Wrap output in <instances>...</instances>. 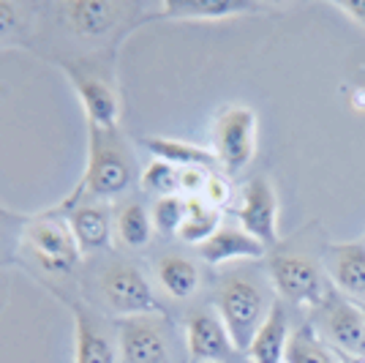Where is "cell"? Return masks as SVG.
Wrapping results in <instances>:
<instances>
[{"instance_id":"25","label":"cell","mask_w":365,"mask_h":363,"mask_svg":"<svg viewBox=\"0 0 365 363\" xmlns=\"http://www.w3.org/2000/svg\"><path fill=\"white\" fill-rule=\"evenodd\" d=\"M153 229H158L161 235H178L185 219V197L172 194V197H158L150 211Z\"/></svg>"},{"instance_id":"19","label":"cell","mask_w":365,"mask_h":363,"mask_svg":"<svg viewBox=\"0 0 365 363\" xmlns=\"http://www.w3.org/2000/svg\"><path fill=\"white\" fill-rule=\"evenodd\" d=\"M120 6L107 3V0H76L68 6V22L82 39H96L118 22Z\"/></svg>"},{"instance_id":"16","label":"cell","mask_w":365,"mask_h":363,"mask_svg":"<svg viewBox=\"0 0 365 363\" xmlns=\"http://www.w3.org/2000/svg\"><path fill=\"white\" fill-rule=\"evenodd\" d=\"M68 224H71V232H74L82 254L109 246L112 222H109L107 205H101V202H85V205H79V208H74V211L68 213Z\"/></svg>"},{"instance_id":"4","label":"cell","mask_w":365,"mask_h":363,"mask_svg":"<svg viewBox=\"0 0 365 363\" xmlns=\"http://www.w3.org/2000/svg\"><path fill=\"white\" fill-rule=\"evenodd\" d=\"M213 145L218 164L229 175L243 172L257 153V112L243 104L221 109L213 126Z\"/></svg>"},{"instance_id":"20","label":"cell","mask_w":365,"mask_h":363,"mask_svg":"<svg viewBox=\"0 0 365 363\" xmlns=\"http://www.w3.org/2000/svg\"><path fill=\"white\" fill-rule=\"evenodd\" d=\"M218 229H221V208H213L202 197L185 199V219H182V227L178 232L182 241L202 246L207 238H213Z\"/></svg>"},{"instance_id":"5","label":"cell","mask_w":365,"mask_h":363,"mask_svg":"<svg viewBox=\"0 0 365 363\" xmlns=\"http://www.w3.org/2000/svg\"><path fill=\"white\" fill-rule=\"evenodd\" d=\"M270 279H273L275 289L297 306L319 309L333 298L319 265L303 254H284V252L273 254L270 257Z\"/></svg>"},{"instance_id":"18","label":"cell","mask_w":365,"mask_h":363,"mask_svg":"<svg viewBox=\"0 0 365 363\" xmlns=\"http://www.w3.org/2000/svg\"><path fill=\"white\" fill-rule=\"evenodd\" d=\"M145 148L150 151L153 159L158 161H167V164L185 169V166H202V169H210L218 164V156L215 151H207L202 145L194 142H185V139H172V136H145Z\"/></svg>"},{"instance_id":"28","label":"cell","mask_w":365,"mask_h":363,"mask_svg":"<svg viewBox=\"0 0 365 363\" xmlns=\"http://www.w3.org/2000/svg\"><path fill=\"white\" fill-rule=\"evenodd\" d=\"M14 28H16V6L14 3L0 0V39L9 36Z\"/></svg>"},{"instance_id":"27","label":"cell","mask_w":365,"mask_h":363,"mask_svg":"<svg viewBox=\"0 0 365 363\" xmlns=\"http://www.w3.org/2000/svg\"><path fill=\"white\" fill-rule=\"evenodd\" d=\"M207 175H210V169H202V166H185V169H180V197H202Z\"/></svg>"},{"instance_id":"3","label":"cell","mask_w":365,"mask_h":363,"mask_svg":"<svg viewBox=\"0 0 365 363\" xmlns=\"http://www.w3.org/2000/svg\"><path fill=\"white\" fill-rule=\"evenodd\" d=\"M25 246L44 271L68 273L82 259V249L76 243L68 219L58 211L41 213L25 224Z\"/></svg>"},{"instance_id":"14","label":"cell","mask_w":365,"mask_h":363,"mask_svg":"<svg viewBox=\"0 0 365 363\" xmlns=\"http://www.w3.org/2000/svg\"><path fill=\"white\" fill-rule=\"evenodd\" d=\"M74 339H76V355L74 363H118V352L104 328L91 317L85 306L74 303Z\"/></svg>"},{"instance_id":"23","label":"cell","mask_w":365,"mask_h":363,"mask_svg":"<svg viewBox=\"0 0 365 363\" xmlns=\"http://www.w3.org/2000/svg\"><path fill=\"white\" fill-rule=\"evenodd\" d=\"M118 235L128 249H142L153 235V219L142 205H125L118 216Z\"/></svg>"},{"instance_id":"29","label":"cell","mask_w":365,"mask_h":363,"mask_svg":"<svg viewBox=\"0 0 365 363\" xmlns=\"http://www.w3.org/2000/svg\"><path fill=\"white\" fill-rule=\"evenodd\" d=\"M338 9H344L354 22H360L365 28V0H344V3H338Z\"/></svg>"},{"instance_id":"6","label":"cell","mask_w":365,"mask_h":363,"mask_svg":"<svg viewBox=\"0 0 365 363\" xmlns=\"http://www.w3.org/2000/svg\"><path fill=\"white\" fill-rule=\"evenodd\" d=\"M63 71L68 74L76 96L82 101L88 126L118 129V123H120V96H118L115 82L91 63H68V66H63Z\"/></svg>"},{"instance_id":"26","label":"cell","mask_w":365,"mask_h":363,"mask_svg":"<svg viewBox=\"0 0 365 363\" xmlns=\"http://www.w3.org/2000/svg\"><path fill=\"white\" fill-rule=\"evenodd\" d=\"M229 197H232V189H229V181L218 172H210L207 175V183H205V192H202V199L210 202L213 208H227Z\"/></svg>"},{"instance_id":"34","label":"cell","mask_w":365,"mask_h":363,"mask_svg":"<svg viewBox=\"0 0 365 363\" xmlns=\"http://www.w3.org/2000/svg\"><path fill=\"white\" fill-rule=\"evenodd\" d=\"M363 241H365V238H363Z\"/></svg>"},{"instance_id":"10","label":"cell","mask_w":365,"mask_h":363,"mask_svg":"<svg viewBox=\"0 0 365 363\" xmlns=\"http://www.w3.org/2000/svg\"><path fill=\"white\" fill-rule=\"evenodd\" d=\"M185 344H188L191 361L197 363H224L232 358V352H237L221 317L207 312L191 314L185 325Z\"/></svg>"},{"instance_id":"8","label":"cell","mask_w":365,"mask_h":363,"mask_svg":"<svg viewBox=\"0 0 365 363\" xmlns=\"http://www.w3.org/2000/svg\"><path fill=\"white\" fill-rule=\"evenodd\" d=\"M240 227L259 243L273 249L278 243V197L267 178H251L243 189V199L235 208Z\"/></svg>"},{"instance_id":"9","label":"cell","mask_w":365,"mask_h":363,"mask_svg":"<svg viewBox=\"0 0 365 363\" xmlns=\"http://www.w3.org/2000/svg\"><path fill=\"white\" fill-rule=\"evenodd\" d=\"M324 309V333L346 355L365 361V317L360 306L349 298H330Z\"/></svg>"},{"instance_id":"22","label":"cell","mask_w":365,"mask_h":363,"mask_svg":"<svg viewBox=\"0 0 365 363\" xmlns=\"http://www.w3.org/2000/svg\"><path fill=\"white\" fill-rule=\"evenodd\" d=\"M158 279L161 287L167 289L172 298H191L199 287V271L191 259L185 257H164L158 262Z\"/></svg>"},{"instance_id":"13","label":"cell","mask_w":365,"mask_h":363,"mask_svg":"<svg viewBox=\"0 0 365 363\" xmlns=\"http://www.w3.org/2000/svg\"><path fill=\"white\" fill-rule=\"evenodd\" d=\"M267 254V246L248 235L243 227H221L213 238L199 246V257L207 265H221L232 259H262Z\"/></svg>"},{"instance_id":"32","label":"cell","mask_w":365,"mask_h":363,"mask_svg":"<svg viewBox=\"0 0 365 363\" xmlns=\"http://www.w3.org/2000/svg\"><path fill=\"white\" fill-rule=\"evenodd\" d=\"M360 306V312H363V317H365V303H357Z\"/></svg>"},{"instance_id":"12","label":"cell","mask_w":365,"mask_h":363,"mask_svg":"<svg viewBox=\"0 0 365 363\" xmlns=\"http://www.w3.org/2000/svg\"><path fill=\"white\" fill-rule=\"evenodd\" d=\"M120 358L123 363H169L167 339L148 317L120 319Z\"/></svg>"},{"instance_id":"7","label":"cell","mask_w":365,"mask_h":363,"mask_svg":"<svg viewBox=\"0 0 365 363\" xmlns=\"http://www.w3.org/2000/svg\"><path fill=\"white\" fill-rule=\"evenodd\" d=\"M101 292L109 309L120 314V319L148 317L161 312V303L155 301L150 282L134 265H112L101 279Z\"/></svg>"},{"instance_id":"17","label":"cell","mask_w":365,"mask_h":363,"mask_svg":"<svg viewBox=\"0 0 365 363\" xmlns=\"http://www.w3.org/2000/svg\"><path fill=\"white\" fill-rule=\"evenodd\" d=\"M262 9L251 0H167L161 16L167 19H229Z\"/></svg>"},{"instance_id":"11","label":"cell","mask_w":365,"mask_h":363,"mask_svg":"<svg viewBox=\"0 0 365 363\" xmlns=\"http://www.w3.org/2000/svg\"><path fill=\"white\" fill-rule=\"evenodd\" d=\"M324 268L335 287L346 292L354 303H365V241L330 243L324 254Z\"/></svg>"},{"instance_id":"21","label":"cell","mask_w":365,"mask_h":363,"mask_svg":"<svg viewBox=\"0 0 365 363\" xmlns=\"http://www.w3.org/2000/svg\"><path fill=\"white\" fill-rule=\"evenodd\" d=\"M284 363H338V358H335L333 349L314 333V328L305 322V325L289 333Z\"/></svg>"},{"instance_id":"24","label":"cell","mask_w":365,"mask_h":363,"mask_svg":"<svg viewBox=\"0 0 365 363\" xmlns=\"http://www.w3.org/2000/svg\"><path fill=\"white\" fill-rule=\"evenodd\" d=\"M142 186L153 194H158V197L180 194V169L167 164V161L153 159L150 164L145 166V172H142Z\"/></svg>"},{"instance_id":"2","label":"cell","mask_w":365,"mask_h":363,"mask_svg":"<svg viewBox=\"0 0 365 363\" xmlns=\"http://www.w3.org/2000/svg\"><path fill=\"white\" fill-rule=\"evenodd\" d=\"M270 306L262 289L248 279H229L218 292V317L227 328L229 339L237 352H248L259 328L264 325Z\"/></svg>"},{"instance_id":"15","label":"cell","mask_w":365,"mask_h":363,"mask_svg":"<svg viewBox=\"0 0 365 363\" xmlns=\"http://www.w3.org/2000/svg\"><path fill=\"white\" fill-rule=\"evenodd\" d=\"M289 317L281 303H273L264 325L259 328L254 344L248 347V361L251 363H284L287 355V342H289Z\"/></svg>"},{"instance_id":"33","label":"cell","mask_w":365,"mask_h":363,"mask_svg":"<svg viewBox=\"0 0 365 363\" xmlns=\"http://www.w3.org/2000/svg\"><path fill=\"white\" fill-rule=\"evenodd\" d=\"M357 363H365V361H357Z\"/></svg>"},{"instance_id":"31","label":"cell","mask_w":365,"mask_h":363,"mask_svg":"<svg viewBox=\"0 0 365 363\" xmlns=\"http://www.w3.org/2000/svg\"><path fill=\"white\" fill-rule=\"evenodd\" d=\"M0 219H16V213H11L6 205H0Z\"/></svg>"},{"instance_id":"30","label":"cell","mask_w":365,"mask_h":363,"mask_svg":"<svg viewBox=\"0 0 365 363\" xmlns=\"http://www.w3.org/2000/svg\"><path fill=\"white\" fill-rule=\"evenodd\" d=\"M351 109H357V112H365V88H357V91H351Z\"/></svg>"},{"instance_id":"1","label":"cell","mask_w":365,"mask_h":363,"mask_svg":"<svg viewBox=\"0 0 365 363\" xmlns=\"http://www.w3.org/2000/svg\"><path fill=\"white\" fill-rule=\"evenodd\" d=\"M134 181V159L118 129L88 126V164L76 189L55 208L71 213L85 202H98L123 194Z\"/></svg>"}]
</instances>
